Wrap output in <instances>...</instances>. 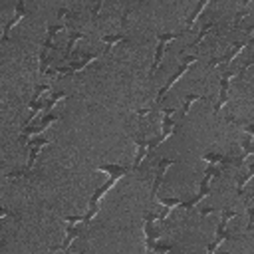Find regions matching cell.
I'll return each instance as SVG.
<instances>
[{"label":"cell","mask_w":254,"mask_h":254,"mask_svg":"<svg viewBox=\"0 0 254 254\" xmlns=\"http://www.w3.org/2000/svg\"><path fill=\"white\" fill-rule=\"evenodd\" d=\"M24 16H26V4H24V2H18L14 18H12L10 22H6V26H4V32H2V38H0V46H2V44H6V42L10 40V32H12V28H14V26L24 18Z\"/></svg>","instance_id":"11"},{"label":"cell","mask_w":254,"mask_h":254,"mask_svg":"<svg viewBox=\"0 0 254 254\" xmlns=\"http://www.w3.org/2000/svg\"><path fill=\"white\" fill-rule=\"evenodd\" d=\"M159 254H165V252H159Z\"/></svg>","instance_id":"29"},{"label":"cell","mask_w":254,"mask_h":254,"mask_svg":"<svg viewBox=\"0 0 254 254\" xmlns=\"http://www.w3.org/2000/svg\"><path fill=\"white\" fill-rule=\"evenodd\" d=\"M79 226H73V222H67L65 224V240H64V244H60V246H54L52 248V252H60V254H65L67 252V248H69V244L79 236Z\"/></svg>","instance_id":"12"},{"label":"cell","mask_w":254,"mask_h":254,"mask_svg":"<svg viewBox=\"0 0 254 254\" xmlns=\"http://www.w3.org/2000/svg\"><path fill=\"white\" fill-rule=\"evenodd\" d=\"M101 6H103V2H97V4H95V8L91 10V14H93V16H97V14H99V10H101Z\"/></svg>","instance_id":"25"},{"label":"cell","mask_w":254,"mask_h":254,"mask_svg":"<svg viewBox=\"0 0 254 254\" xmlns=\"http://www.w3.org/2000/svg\"><path fill=\"white\" fill-rule=\"evenodd\" d=\"M65 97H67V95H65L64 91H58V93H54V95H52L48 101H44V111H46V115H48V113L54 109V105H56L60 99H65Z\"/></svg>","instance_id":"19"},{"label":"cell","mask_w":254,"mask_h":254,"mask_svg":"<svg viewBox=\"0 0 254 254\" xmlns=\"http://www.w3.org/2000/svg\"><path fill=\"white\" fill-rule=\"evenodd\" d=\"M83 36H85L83 32H75V30H73V32H69V38H67V48H65V54H64V58H65V60H67V58L71 56V52H73V46H75V42H77L79 38H83Z\"/></svg>","instance_id":"18"},{"label":"cell","mask_w":254,"mask_h":254,"mask_svg":"<svg viewBox=\"0 0 254 254\" xmlns=\"http://www.w3.org/2000/svg\"><path fill=\"white\" fill-rule=\"evenodd\" d=\"M155 198L159 200V204H163V206H165V210H163L161 214H157V220H159V222H165V220H167V216H169V212H171L175 206H179V204L183 202L181 198H161V196H155Z\"/></svg>","instance_id":"15"},{"label":"cell","mask_w":254,"mask_h":254,"mask_svg":"<svg viewBox=\"0 0 254 254\" xmlns=\"http://www.w3.org/2000/svg\"><path fill=\"white\" fill-rule=\"evenodd\" d=\"M133 139H135V145H137V155H135V161H133V169H139V165H141V161H143V157L147 153V139L143 135H139V133Z\"/></svg>","instance_id":"16"},{"label":"cell","mask_w":254,"mask_h":254,"mask_svg":"<svg viewBox=\"0 0 254 254\" xmlns=\"http://www.w3.org/2000/svg\"><path fill=\"white\" fill-rule=\"evenodd\" d=\"M252 175H254V165H250V167H248V173L242 175V177L238 179V183H236V192H238V196L244 194V190H246V183L252 179Z\"/></svg>","instance_id":"17"},{"label":"cell","mask_w":254,"mask_h":254,"mask_svg":"<svg viewBox=\"0 0 254 254\" xmlns=\"http://www.w3.org/2000/svg\"><path fill=\"white\" fill-rule=\"evenodd\" d=\"M236 214H238V212L232 210V208H220V222H218V226H216V238L206 246V254H214V250H216V246H218L220 242H224V240H232V238H234V234L228 232L226 226H228V220L234 218Z\"/></svg>","instance_id":"2"},{"label":"cell","mask_w":254,"mask_h":254,"mask_svg":"<svg viewBox=\"0 0 254 254\" xmlns=\"http://www.w3.org/2000/svg\"><path fill=\"white\" fill-rule=\"evenodd\" d=\"M97 171H101V173H109L111 175V179L109 181H105L95 192H93V196L89 198V210H87V214L83 216V222H91V218L95 216V212H97V208H99V200L103 198V194L127 173V167H123V165H99L97 167Z\"/></svg>","instance_id":"1"},{"label":"cell","mask_w":254,"mask_h":254,"mask_svg":"<svg viewBox=\"0 0 254 254\" xmlns=\"http://www.w3.org/2000/svg\"><path fill=\"white\" fill-rule=\"evenodd\" d=\"M153 220H157V214H153V212H147L145 214V218H143V226H145V244H147V250L149 252H169V250H173V244H157L155 242V238L159 236L155 230H153Z\"/></svg>","instance_id":"4"},{"label":"cell","mask_w":254,"mask_h":254,"mask_svg":"<svg viewBox=\"0 0 254 254\" xmlns=\"http://www.w3.org/2000/svg\"><path fill=\"white\" fill-rule=\"evenodd\" d=\"M198 99H202V95H198V93L187 95V97H185V101H183V111H181V115L185 117V115L189 113V109H190V103H192V101H198Z\"/></svg>","instance_id":"23"},{"label":"cell","mask_w":254,"mask_h":254,"mask_svg":"<svg viewBox=\"0 0 254 254\" xmlns=\"http://www.w3.org/2000/svg\"><path fill=\"white\" fill-rule=\"evenodd\" d=\"M48 143H50V141H48L46 137L30 139V141H28V147H30V159H28L26 169H22V171H12V173H8L6 177H8V179H16V177H30V175H32V171H34V167H36V163H38L40 149H42V147H46Z\"/></svg>","instance_id":"3"},{"label":"cell","mask_w":254,"mask_h":254,"mask_svg":"<svg viewBox=\"0 0 254 254\" xmlns=\"http://www.w3.org/2000/svg\"><path fill=\"white\" fill-rule=\"evenodd\" d=\"M252 44V38H248V40H244V42H236L234 46H232V50L228 52V54H224V56H220V58H214V60H210L208 62V67H214V65H222V67H226L240 52H242V48H246V46H250Z\"/></svg>","instance_id":"10"},{"label":"cell","mask_w":254,"mask_h":254,"mask_svg":"<svg viewBox=\"0 0 254 254\" xmlns=\"http://www.w3.org/2000/svg\"><path fill=\"white\" fill-rule=\"evenodd\" d=\"M196 60H198L196 56H185V58L181 60V65L177 67V71H175V73L169 77V81H167V83H165V85L159 89V93H157V103H161V101H163L165 93H167V91H169V89H171V87H173V85L179 81V77H181V75H183V73H185V71H187V69H189V67H190V65H192Z\"/></svg>","instance_id":"7"},{"label":"cell","mask_w":254,"mask_h":254,"mask_svg":"<svg viewBox=\"0 0 254 254\" xmlns=\"http://www.w3.org/2000/svg\"><path fill=\"white\" fill-rule=\"evenodd\" d=\"M103 42L107 44V46H115V44H119V42H127V36L125 34H107V36H103Z\"/></svg>","instance_id":"22"},{"label":"cell","mask_w":254,"mask_h":254,"mask_svg":"<svg viewBox=\"0 0 254 254\" xmlns=\"http://www.w3.org/2000/svg\"><path fill=\"white\" fill-rule=\"evenodd\" d=\"M224 254H228V252H224Z\"/></svg>","instance_id":"30"},{"label":"cell","mask_w":254,"mask_h":254,"mask_svg":"<svg viewBox=\"0 0 254 254\" xmlns=\"http://www.w3.org/2000/svg\"><path fill=\"white\" fill-rule=\"evenodd\" d=\"M206 6H208V0H206V2H200V4H196L194 12H192V14H190V16L187 18V24H185V32H187V30H189V28L192 26V22L196 20V16H198V14H200V12H202V10L206 8Z\"/></svg>","instance_id":"20"},{"label":"cell","mask_w":254,"mask_h":254,"mask_svg":"<svg viewBox=\"0 0 254 254\" xmlns=\"http://www.w3.org/2000/svg\"><path fill=\"white\" fill-rule=\"evenodd\" d=\"M175 161L173 159H161L159 161V165H157V173H155V183H153V190H151V194L153 196H157V192H159V187H161V183H163V177H165V171L173 165Z\"/></svg>","instance_id":"14"},{"label":"cell","mask_w":254,"mask_h":254,"mask_svg":"<svg viewBox=\"0 0 254 254\" xmlns=\"http://www.w3.org/2000/svg\"><path fill=\"white\" fill-rule=\"evenodd\" d=\"M2 246H4V240H2V238H0V248H2Z\"/></svg>","instance_id":"27"},{"label":"cell","mask_w":254,"mask_h":254,"mask_svg":"<svg viewBox=\"0 0 254 254\" xmlns=\"http://www.w3.org/2000/svg\"><path fill=\"white\" fill-rule=\"evenodd\" d=\"M212 28H214V24H212V22H204V24L200 26V32H198V36H196V40H194V42L190 44V48H194V46H198V44L202 42V38H204V36H206V34H208V32L212 30Z\"/></svg>","instance_id":"21"},{"label":"cell","mask_w":254,"mask_h":254,"mask_svg":"<svg viewBox=\"0 0 254 254\" xmlns=\"http://www.w3.org/2000/svg\"><path fill=\"white\" fill-rule=\"evenodd\" d=\"M208 165H220V167H228V165H242L238 159L234 157H226V155H220V153H204L202 157Z\"/></svg>","instance_id":"13"},{"label":"cell","mask_w":254,"mask_h":254,"mask_svg":"<svg viewBox=\"0 0 254 254\" xmlns=\"http://www.w3.org/2000/svg\"><path fill=\"white\" fill-rule=\"evenodd\" d=\"M97 56H99V54H85L81 60H75V62H71V64H67V65H62V67H56V73H62V75H75V73L81 71L87 64L95 62Z\"/></svg>","instance_id":"9"},{"label":"cell","mask_w":254,"mask_h":254,"mask_svg":"<svg viewBox=\"0 0 254 254\" xmlns=\"http://www.w3.org/2000/svg\"><path fill=\"white\" fill-rule=\"evenodd\" d=\"M183 32H185V30H181V32H157V40H159V44H157L155 60H153V65H151V71H149V79H153V75L157 73V69H159L161 60H163V52H165L167 44H169L171 40H175V38H181V36H183Z\"/></svg>","instance_id":"6"},{"label":"cell","mask_w":254,"mask_h":254,"mask_svg":"<svg viewBox=\"0 0 254 254\" xmlns=\"http://www.w3.org/2000/svg\"><path fill=\"white\" fill-rule=\"evenodd\" d=\"M252 64L250 62H246L242 67H238V69H230V71H224L222 75H220V93H218V101L214 103V111L218 113L220 111V107L228 101V87H230V79L232 77H238V75H242L244 73V69H248Z\"/></svg>","instance_id":"5"},{"label":"cell","mask_w":254,"mask_h":254,"mask_svg":"<svg viewBox=\"0 0 254 254\" xmlns=\"http://www.w3.org/2000/svg\"><path fill=\"white\" fill-rule=\"evenodd\" d=\"M2 216H10V218H18V214L16 212H12V210H8V208H4V206H0V218Z\"/></svg>","instance_id":"24"},{"label":"cell","mask_w":254,"mask_h":254,"mask_svg":"<svg viewBox=\"0 0 254 254\" xmlns=\"http://www.w3.org/2000/svg\"><path fill=\"white\" fill-rule=\"evenodd\" d=\"M147 113H149V109H147V107H145V109H137V115H141V117H143V115H147Z\"/></svg>","instance_id":"26"},{"label":"cell","mask_w":254,"mask_h":254,"mask_svg":"<svg viewBox=\"0 0 254 254\" xmlns=\"http://www.w3.org/2000/svg\"><path fill=\"white\" fill-rule=\"evenodd\" d=\"M50 254H56V252H50ZM58 254H60V252H58Z\"/></svg>","instance_id":"28"},{"label":"cell","mask_w":254,"mask_h":254,"mask_svg":"<svg viewBox=\"0 0 254 254\" xmlns=\"http://www.w3.org/2000/svg\"><path fill=\"white\" fill-rule=\"evenodd\" d=\"M56 121H60V115H54V113L44 115V117H42V121H40L36 127H26V129H22V135L18 137V141H20V143H28L36 133L44 131L46 127H50V125H52V123H56Z\"/></svg>","instance_id":"8"}]
</instances>
